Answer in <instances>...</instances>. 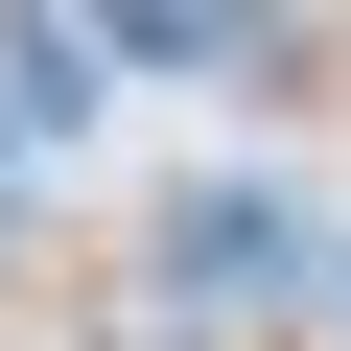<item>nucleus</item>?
Returning a JSON list of instances; mask_svg holds the SVG:
<instances>
[{
	"instance_id": "nucleus-1",
	"label": "nucleus",
	"mask_w": 351,
	"mask_h": 351,
	"mask_svg": "<svg viewBox=\"0 0 351 351\" xmlns=\"http://www.w3.org/2000/svg\"><path fill=\"white\" fill-rule=\"evenodd\" d=\"M94 351H234V304H211V281H164V258H141V281H117V328H94Z\"/></svg>"
},
{
	"instance_id": "nucleus-2",
	"label": "nucleus",
	"mask_w": 351,
	"mask_h": 351,
	"mask_svg": "<svg viewBox=\"0 0 351 351\" xmlns=\"http://www.w3.org/2000/svg\"><path fill=\"white\" fill-rule=\"evenodd\" d=\"M328 351H351V258H328Z\"/></svg>"
}]
</instances>
